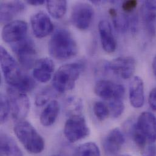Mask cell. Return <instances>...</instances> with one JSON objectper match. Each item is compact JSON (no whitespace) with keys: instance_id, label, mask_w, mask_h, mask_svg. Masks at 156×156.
<instances>
[{"instance_id":"603a6c76","label":"cell","mask_w":156,"mask_h":156,"mask_svg":"<svg viewBox=\"0 0 156 156\" xmlns=\"http://www.w3.org/2000/svg\"><path fill=\"white\" fill-rule=\"evenodd\" d=\"M83 107V101L78 97H68L66 101V112L70 117L76 115H81V112L82 111Z\"/></svg>"},{"instance_id":"7c38bea8","label":"cell","mask_w":156,"mask_h":156,"mask_svg":"<svg viewBox=\"0 0 156 156\" xmlns=\"http://www.w3.org/2000/svg\"><path fill=\"white\" fill-rule=\"evenodd\" d=\"M30 24L34 34L38 38L47 37L54 30V24L51 18L43 11L38 12L31 16Z\"/></svg>"},{"instance_id":"8fae6325","label":"cell","mask_w":156,"mask_h":156,"mask_svg":"<svg viewBox=\"0 0 156 156\" xmlns=\"http://www.w3.org/2000/svg\"><path fill=\"white\" fill-rule=\"evenodd\" d=\"M107 66L119 77L128 79L133 76L136 71V62L131 57H119L108 63Z\"/></svg>"},{"instance_id":"f1b7e54d","label":"cell","mask_w":156,"mask_h":156,"mask_svg":"<svg viewBox=\"0 0 156 156\" xmlns=\"http://www.w3.org/2000/svg\"><path fill=\"white\" fill-rule=\"evenodd\" d=\"M54 96V93L50 87L43 89L35 97V104L38 106H42L48 103Z\"/></svg>"},{"instance_id":"5bb4252c","label":"cell","mask_w":156,"mask_h":156,"mask_svg":"<svg viewBox=\"0 0 156 156\" xmlns=\"http://www.w3.org/2000/svg\"><path fill=\"white\" fill-rule=\"evenodd\" d=\"M125 142V137L119 128L112 129L104 139L103 145L105 151L109 155L117 154Z\"/></svg>"},{"instance_id":"d6986e66","label":"cell","mask_w":156,"mask_h":156,"mask_svg":"<svg viewBox=\"0 0 156 156\" xmlns=\"http://www.w3.org/2000/svg\"><path fill=\"white\" fill-rule=\"evenodd\" d=\"M0 141L1 156H23L15 141L9 135L2 133Z\"/></svg>"},{"instance_id":"74e56055","label":"cell","mask_w":156,"mask_h":156,"mask_svg":"<svg viewBox=\"0 0 156 156\" xmlns=\"http://www.w3.org/2000/svg\"><path fill=\"white\" fill-rule=\"evenodd\" d=\"M60 156V155H57V154H56V155H53V156Z\"/></svg>"},{"instance_id":"484cf974","label":"cell","mask_w":156,"mask_h":156,"mask_svg":"<svg viewBox=\"0 0 156 156\" xmlns=\"http://www.w3.org/2000/svg\"><path fill=\"white\" fill-rule=\"evenodd\" d=\"M112 18L115 29L120 32H126L130 26V21L125 15L117 13Z\"/></svg>"},{"instance_id":"1f68e13d","label":"cell","mask_w":156,"mask_h":156,"mask_svg":"<svg viewBox=\"0 0 156 156\" xmlns=\"http://www.w3.org/2000/svg\"><path fill=\"white\" fill-rule=\"evenodd\" d=\"M142 156H156V147L153 144L146 146L143 150L142 153Z\"/></svg>"},{"instance_id":"44dd1931","label":"cell","mask_w":156,"mask_h":156,"mask_svg":"<svg viewBox=\"0 0 156 156\" xmlns=\"http://www.w3.org/2000/svg\"><path fill=\"white\" fill-rule=\"evenodd\" d=\"M142 15L148 34L151 37H154L156 34V9L144 5L142 8Z\"/></svg>"},{"instance_id":"d4e9b609","label":"cell","mask_w":156,"mask_h":156,"mask_svg":"<svg viewBox=\"0 0 156 156\" xmlns=\"http://www.w3.org/2000/svg\"><path fill=\"white\" fill-rule=\"evenodd\" d=\"M123 100V98H114L109 101V109L112 117L118 118L123 112L125 106Z\"/></svg>"},{"instance_id":"8992f818","label":"cell","mask_w":156,"mask_h":156,"mask_svg":"<svg viewBox=\"0 0 156 156\" xmlns=\"http://www.w3.org/2000/svg\"><path fill=\"white\" fill-rule=\"evenodd\" d=\"M7 94L13 119L17 122L24 120L30 109L28 97L25 93L12 87L7 89Z\"/></svg>"},{"instance_id":"5b68a950","label":"cell","mask_w":156,"mask_h":156,"mask_svg":"<svg viewBox=\"0 0 156 156\" xmlns=\"http://www.w3.org/2000/svg\"><path fill=\"white\" fill-rule=\"evenodd\" d=\"M11 48L22 67L30 69L35 66L37 62V52L35 43L31 38L26 37L12 44Z\"/></svg>"},{"instance_id":"277c9868","label":"cell","mask_w":156,"mask_h":156,"mask_svg":"<svg viewBox=\"0 0 156 156\" xmlns=\"http://www.w3.org/2000/svg\"><path fill=\"white\" fill-rule=\"evenodd\" d=\"M85 63L78 62L62 66L55 73L52 80L54 88L59 92L72 90L76 85L80 74L84 68Z\"/></svg>"},{"instance_id":"d6a6232c","label":"cell","mask_w":156,"mask_h":156,"mask_svg":"<svg viewBox=\"0 0 156 156\" xmlns=\"http://www.w3.org/2000/svg\"><path fill=\"white\" fill-rule=\"evenodd\" d=\"M148 103L150 108L156 111V87L153 88L150 92L148 97Z\"/></svg>"},{"instance_id":"4dcf8cb0","label":"cell","mask_w":156,"mask_h":156,"mask_svg":"<svg viewBox=\"0 0 156 156\" xmlns=\"http://www.w3.org/2000/svg\"><path fill=\"white\" fill-rule=\"evenodd\" d=\"M137 1L136 0H128L125 1L122 4V9L126 13H131L137 5Z\"/></svg>"},{"instance_id":"9c48e42d","label":"cell","mask_w":156,"mask_h":156,"mask_svg":"<svg viewBox=\"0 0 156 156\" xmlns=\"http://www.w3.org/2000/svg\"><path fill=\"white\" fill-rule=\"evenodd\" d=\"M94 92L99 97L110 101L114 98H123L125 89L122 84H115L109 80H101L96 83Z\"/></svg>"},{"instance_id":"836d02e7","label":"cell","mask_w":156,"mask_h":156,"mask_svg":"<svg viewBox=\"0 0 156 156\" xmlns=\"http://www.w3.org/2000/svg\"><path fill=\"white\" fill-rule=\"evenodd\" d=\"M144 5L147 7L156 9V1H145Z\"/></svg>"},{"instance_id":"52a82bcc","label":"cell","mask_w":156,"mask_h":156,"mask_svg":"<svg viewBox=\"0 0 156 156\" xmlns=\"http://www.w3.org/2000/svg\"><path fill=\"white\" fill-rule=\"evenodd\" d=\"M90 130L86 121L81 115L69 117L66 121L64 134L70 142L74 143L82 140L89 136Z\"/></svg>"},{"instance_id":"ba28073f","label":"cell","mask_w":156,"mask_h":156,"mask_svg":"<svg viewBox=\"0 0 156 156\" xmlns=\"http://www.w3.org/2000/svg\"><path fill=\"white\" fill-rule=\"evenodd\" d=\"M94 11L92 6L86 2H78L73 8L71 20L77 29H87L92 21Z\"/></svg>"},{"instance_id":"30bf717a","label":"cell","mask_w":156,"mask_h":156,"mask_svg":"<svg viewBox=\"0 0 156 156\" xmlns=\"http://www.w3.org/2000/svg\"><path fill=\"white\" fill-rule=\"evenodd\" d=\"M27 29L26 22L22 20L13 21L4 26L1 37L4 42L12 44L26 38Z\"/></svg>"},{"instance_id":"7a4b0ae2","label":"cell","mask_w":156,"mask_h":156,"mask_svg":"<svg viewBox=\"0 0 156 156\" xmlns=\"http://www.w3.org/2000/svg\"><path fill=\"white\" fill-rule=\"evenodd\" d=\"M49 54L54 58L63 60L76 56L77 44L71 33L66 29H58L53 34L48 45Z\"/></svg>"},{"instance_id":"4fadbf2b","label":"cell","mask_w":156,"mask_h":156,"mask_svg":"<svg viewBox=\"0 0 156 156\" xmlns=\"http://www.w3.org/2000/svg\"><path fill=\"white\" fill-rule=\"evenodd\" d=\"M137 129L147 137L150 144L156 140V117L150 112H142L136 123Z\"/></svg>"},{"instance_id":"ac0fdd59","label":"cell","mask_w":156,"mask_h":156,"mask_svg":"<svg viewBox=\"0 0 156 156\" xmlns=\"http://www.w3.org/2000/svg\"><path fill=\"white\" fill-rule=\"evenodd\" d=\"M1 23H8L15 16L23 12L25 9V4L20 1L1 2L0 6Z\"/></svg>"},{"instance_id":"83f0119b","label":"cell","mask_w":156,"mask_h":156,"mask_svg":"<svg viewBox=\"0 0 156 156\" xmlns=\"http://www.w3.org/2000/svg\"><path fill=\"white\" fill-rule=\"evenodd\" d=\"M93 111L95 115L100 121H104L110 114L109 108L102 101H97L94 104Z\"/></svg>"},{"instance_id":"6da1fadb","label":"cell","mask_w":156,"mask_h":156,"mask_svg":"<svg viewBox=\"0 0 156 156\" xmlns=\"http://www.w3.org/2000/svg\"><path fill=\"white\" fill-rule=\"evenodd\" d=\"M0 62L4 77L10 87L24 93L35 87V81L21 72L15 60L3 46L0 48Z\"/></svg>"},{"instance_id":"f546056e","label":"cell","mask_w":156,"mask_h":156,"mask_svg":"<svg viewBox=\"0 0 156 156\" xmlns=\"http://www.w3.org/2000/svg\"><path fill=\"white\" fill-rule=\"evenodd\" d=\"M1 122L4 123L6 122L10 109V104L9 97L1 94Z\"/></svg>"},{"instance_id":"4316f807","label":"cell","mask_w":156,"mask_h":156,"mask_svg":"<svg viewBox=\"0 0 156 156\" xmlns=\"http://www.w3.org/2000/svg\"><path fill=\"white\" fill-rule=\"evenodd\" d=\"M129 133H131L133 140L136 143V145L143 150L146 147L148 140L147 137L137 129L136 126V123H134L131 126Z\"/></svg>"},{"instance_id":"e575fe53","label":"cell","mask_w":156,"mask_h":156,"mask_svg":"<svg viewBox=\"0 0 156 156\" xmlns=\"http://www.w3.org/2000/svg\"><path fill=\"white\" fill-rule=\"evenodd\" d=\"M26 2L33 5H40L45 2L43 0H27Z\"/></svg>"},{"instance_id":"e0dca14e","label":"cell","mask_w":156,"mask_h":156,"mask_svg":"<svg viewBox=\"0 0 156 156\" xmlns=\"http://www.w3.org/2000/svg\"><path fill=\"white\" fill-rule=\"evenodd\" d=\"M129 101L135 108H141L145 102L144 84L142 79L134 77L129 84Z\"/></svg>"},{"instance_id":"8d00e7d4","label":"cell","mask_w":156,"mask_h":156,"mask_svg":"<svg viewBox=\"0 0 156 156\" xmlns=\"http://www.w3.org/2000/svg\"><path fill=\"white\" fill-rule=\"evenodd\" d=\"M128 156V155H120V156Z\"/></svg>"},{"instance_id":"2e32d148","label":"cell","mask_w":156,"mask_h":156,"mask_svg":"<svg viewBox=\"0 0 156 156\" xmlns=\"http://www.w3.org/2000/svg\"><path fill=\"white\" fill-rule=\"evenodd\" d=\"M54 62L49 58H41L37 60L33 71V76L35 80L41 83L49 81L54 71Z\"/></svg>"},{"instance_id":"3957f363","label":"cell","mask_w":156,"mask_h":156,"mask_svg":"<svg viewBox=\"0 0 156 156\" xmlns=\"http://www.w3.org/2000/svg\"><path fill=\"white\" fill-rule=\"evenodd\" d=\"M13 130L17 139L28 152L39 154L44 150L43 138L29 122L24 120L17 122Z\"/></svg>"},{"instance_id":"cb8c5ba5","label":"cell","mask_w":156,"mask_h":156,"mask_svg":"<svg viewBox=\"0 0 156 156\" xmlns=\"http://www.w3.org/2000/svg\"><path fill=\"white\" fill-rule=\"evenodd\" d=\"M75 156H101L99 148L94 142H87L79 146Z\"/></svg>"},{"instance_id":"d590c367","label":"cell","mask_w":156,"mask_h":156,"mask_svg":"<svg viewBox=\"0 0 156 156\" xmlns=\"http://www.w3.org/2000/svg\"><path fill=\"white\" fill-rule=\"evenodd\" d=\"M152 68H153V71L154 74V76L156 77V56L154 58L153 63H152Z\"/></svg>"},{"instance_id":"9a60e30c","label":"cell","mask_w":156,"mask_h":156,"mask_svg":"<svg viewBox=\"0 0 156 156\" xmlns=\"http://www.w3.org/2000/svg\"><path fill=\"white\" fill-rule=\"evenodd\" d=\"M98 32L103 50L111 54L115 52L117 41L113 35L111 24L106 20H101L98 24Z\"/></svg>"},{"instance_id":"ffe728a7","label":"cell","mask_w":156,"mask_h":156,"mask_svg":"<svg viewBox=\"0 0 156 156\" xmlns=\"http://www.w3.org/2000/svg\"><path fill=\"white\" fill-rule=\"evenodd\" d=\"M60 112V105L57 100L51 101L43 109L40 115V122L44 126H50L56 121Z\"/></svg>"},{"instance_id":"7402d4cb","label":"cell","mask_w":156,"mask_h":156,"mask_svg":"<svg viewBox=\"0 0 156 156\" xmlns=\"http://www.w3.org/2000/svg\"><path fill=\"white\" fill-rule=\"evenodd\" d=\"M47 9L49 13L56 19L62 18L67 11V1L63 0L47 1Z\"/></svg>"}]
</instances>
